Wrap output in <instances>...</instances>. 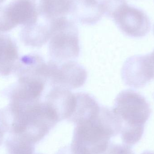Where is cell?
I'll return each mask as SVG.
<instances>
[{
  "mask_svg": "<svg viewBox=\"0 0 154 154\" xmlns=\"http://www.w3.org/2000/svg\"><path fill=\"white\" fill-rule=\"evenodd\" d=\"M112 109L119 121L123 141L130 146L134 145L143 137L151 116L150 104L138 92L125 90L117 96Z\"/></svg>",
  "mask_w": 154,
  "mask_h": 154,
  "instance_id": "obj_1",
  "label": "cell"
},
{
  "mask_svg": "<svg viewBox=\"0 0 154 154\" xmlns=\"http://www.w3.org/2000/svg\"><path fill=\"white\" fill-rule=\"evenodd\" d=\"M49 52L52 60H71L79 55V31L75 23L66 17L50 22Z\"/></svg>",
  "mask_w": 154,
  "mask_h": 154,
  "instance_id": "obj_2",
  "label": "cell"
},
{
  "mask_svg": "<svg viewBox=\"0 0 154 154\" xmlns=\"http://www.w3.org/2000/svg\"><path fill=\"white\" fill-rule=\"evenodd\" d=\"M111 18L120 30L131 38H143L151 29V22L147 14L126 2L116 11Z\"/></svg>",
  "mask_w": 154,
  "mask_h": 154,
  "instance_id": "obj_3",
  "label": "cell"
},
{
  "mask_svg": "<svg viewBox=\"0 0 154 154\" xmlns=\"http://www.w3.org/2000/svg\"><path fill=\"white\" fill-rule=\"evenodd\" d=\"M48 64V81L52 87L70 90L81 87L86 82L88 76L86 69L75 61L51 60Z\"/></svg>",
  "mask_w": 154,
  "mask_h": 154,
  "instance_id": "obj_4",
  "label": "cell"
},
{
  "mask_svg": "<svg viewBox=\"0 0 154 154\" xmlns=\"http://www.w3.org/2000/svg\"><path fill=\"white\" fill-rule=\"evenodd\" d=\"M7 18L14 28L35 23L39 14L36 0H13L4 6Z\"/></svg>",
  "mask_w": 154,
  "mask_h": 154,
  "instance_id": "obj_5",
  "label": "cell"
},
{
  "mask_svg": "<svg viewBox=\"0 0 154 154\" xmlns=\"http://www.w3.org/2000/svg\"><path fill=\"white\" fill-rule=\"evenodd\" d=\"M45 101L55 110L59 118H70L75 106V94L66 89L52 87Z\"/></svg>",
  "mask_w": 154,
  "mask_h": 154,
  "instance_id": "obj_6",
  "label": "cell"
},
{
  "mask_svg": "<svg viewBox=\"0 0 154 154\" xmlns=\"http://www.w3.org/2000/svg\"><path fill=\"white\" fill-rule=\"evenodd\" d=\"M121 76L126 85L135 88H143L151 81L145 72L142 55L127 59L121 70Z\"/></svg>",
  "mask_w": 154,
  "mask_h": 154,
  "instance_id": "obj_7",
  "label": "cell"
},
{
  "mask_svg": "<svg viewBox=\"0 0 154 154\" xmlns=\"http://www.w3.org/2000/svg\"><path fill=\"white\" fill-rule=\"evenodd\" d=\"M70 13L79 22L87 25L97 23L103 14L98 0H72Z\"/></svg>",
  "mask_w": 154,
  "mask_h": 154,
  "instance_id": "obj_8",
  "label": "cell"
},
{
  "mask_svg": "<svg viewBox=\"0 0 154 154\" xmlns=\"http://www.w3.org/2000/svg\"><path fill=\"white\" fill-rule=\"evenodd\" d=\"M72 0H39L38 3L39 15L50 23L65 18L70 13Z\"/></svg>",
  "mask_w": 154,
  "mask_h": 154,
  "instance_id": "obj_9",
  "label": "cell"
},
{
  "mask_svg": "<svg viewBox=\"0 0 154 154\" xmlns=\"http://www.w3.org/2000/svg\"><path fill=\"white\" fill-rule=\"evenodd\" d=\"M51 35L50 23L38 21L24 26L21 31V38L26 44L33 47H42L49 40Z\"/></svg>",
  "mask_w": 154,
  "mask_h": 154,
  "instance_id": "obj_10",
  "label": "cell"
},
{
  "mask_svg": "<svg viewBox=\"0 0 154 154\" xmlns=\"http://www.w3.org/2000/svg\"><path fill=\"white\" fill-rule=\"evenodd\" d=\"M18 58L16 45L6 35L0 34V74L9 75Z\"/></svg>",
  "mask_w": 154,
  "mask_h": 154,
  "instance_id": "obj_11",
  "label": "cell"
},
{
  "mask_svg": "<svg viewBox=\"0 0 154 154\" xmlns=\"http://www.w3.org/2000/svg\"><path fill=\"white\" fill-rule=\"evenodd\" d=\"M126 2V0H100V3L103 14L111 18L113 14Z\"/></svg>",
  "mask_w": 154,
  "mask_h": 154,
  "instance_id": "obj_12",
  "label": "cell"
},
{
  "mask_svg": "<svg viewBox=\"0 0 154 154\" xmlns=\"http://www.w3.org/2000/svg\"><path fill=\"white\" fill-rule=\"evenodd\" d=\"M143 56L146 75L151 80L154 79V50L151 53Z\"/></svg>",
  "mask_w": 154,
  "mask_h": 154,
  "instance_id": "obj_13",
  "label": "cell"
},
{
  "mask_svg": "<svg viewBox=\"0 0 154 154\" xmlns=\"http://www.w3.org/2000/svg\"><path fill=\"white\" fill-rule=\"evenodd\" d=\"M14 27L7 18L4 6L0 5V32L9 31Z\"/></svg>",
  "mask_w": 154,
  "mask_h": 154,
  "instance_id": "obj_14",
  "label": "cell"
},
{
  "mask_svg": "<svg viewBox=\"0 0 154 154\" xmlns=\"http://www.w3.org/2000/svg\"><path fill=\"white\" fill-rule=\"evenodd\" d=\"M141 154H154V152L152 151H146Z\"/></svg>",
  "mask_w": 154,
  "mask_h": 154,
  "instance_id": "obj_15",
  "label": "cell"
},
{
  "mask_svg": "<svg viewBox=\"0 0 154 154\" xmlns=\"http://www.w3.org/2000/svg\"><path fill=\"white\" fill-rule=\"evenodd\" d=\"M5 0H0V4H1V3H2Z\"/></svg>",
  "mask_w": 154,
  "mask_h": 154,
  "instance_id": "obj_16",
  "label": "cell"
},
{
  "mask_svg": "<svg viewBox=\"0 0 154 154\" xmlns=\"http://www.w3.org/2000/svg\"><path fill=\"white\" fill-rule=\"evenodd\" d=\"M153 33L154 35V24L153 25Z\"/></svg>",
  "mask_w": 154,
  "mask_h": 154,
  "instance_id": "obj_17",
  "label": "cell"
},
{
  "mask_svg": "<svg viewBox=\"0 0 154 154\" xmlns=\"http://www.w3.org/2000/svg\"><path fill=\"white\" fill-rule=\"evenodd\" d=\"M153 98H154V93L153 95Z\"/></svg>",
  "mask_w": 154,
  "mask_h": 154,
  "instance_id": "obj_18",
  "label": "cell"
}]
</instances>
